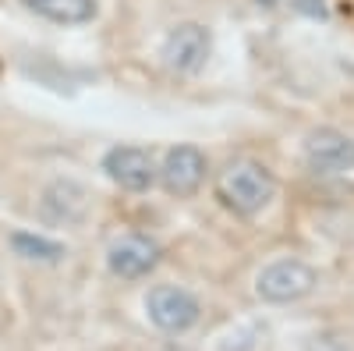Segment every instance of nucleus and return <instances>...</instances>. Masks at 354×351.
<instances>
[{
	"label": "nucleus",
	"mask_w": 354,
	"mask_h": 351,
	"mask_svg": "<svg viewBox=\"0 0 354 351\" xmlns=\"http://www.w3.org/2000/svg\"><path fill=\"white\" fill-rule=\"evenodd\" d=\"M273 195H277V178L259 160H230L216 174V199L238 217L262 213L273 202Z\"/></svg>",
	"instance_id": "nucleus-1"
},
{
	"label": "nucleus",
	"mask_w": 354,
	"mask_h": 351,
	"mask_svg": "<svg viewBox=\"0 0 354 351\" xmlns=\"http://www.w3.org/2000/svg\"><path fill=\"white\" fill-rule=\"evenodd\" d=\"M319 284L315 270L301 259H277L270 262L259 280H255V295L270 305H290V302H301L305 295H312Z\"/></svg>",
	"instance_id": "nucleus-2"
},
{
	"label": "nucleus",
	"mask_w": 354,
	"mask_h": 351,
	"mask_svg": "<svg viewBox=\"0 0 354 351\" xmlns=\"http://www.w3.org/2000/svg\"><path fill=\"white\" fill-rule=\"evenodd\" d=\"M213 53V33L202 21H181L174 25L163 39V64L177 75H195L205 68Z\"/></svg>",
	"instance_id": "nucleus-3"
},
{
	"label": "nucleus",
	"mask_w": 354,
	"mask_h": 351,
	"mask_svg": "<svg viewBox=\"0 0 354 351\" xmlns=\"http://www.w3.org/2000/svg\"><path fill=\"white\" fill-rule=\"evenodd\" d=\"M145 312H149L153 327H160L163 334H185L198 323L202 305L192 291L174 287V284H160V287L149 291V298H145Z\"/></svg>",
	"instance_id": "nucleus-4"
},
{
	"label": "nucleus",
	"mask_w": 354,
	"mask_h": 351,
	"mask_svg": "<svg viewBox=\"0 0 354 351\" xmlns=\"http://www.w3.org/2000/svg\"><path fill=\"white\" fill-rule=\"evenodd\" d=\"M39 213L53 227H82L93 213V195H88L85 185L71 178H57L39 195Z\"/></svg>",
	"instance_id": "nucleus-5"
},
{
	"label": "nucleus",
	"mask_w": 354,
	"mask_h": 351,
	"mask_svg": "<svg viewBox=\"0 0 354 351\" xmlns=\"http://www.w3.org/2000/svg\"><path fill=\"white\" fill-rule=\"evenodd\" d=\"M205 170H209V163H205V153L198 145H174V150H167V156L160 163L156 181L174 199H192L205 181Z\"/></svg>",
	"instance_id": "nucleus-6"
},
{
	"label": "nucleus",
	"mask_w": 354,
	"mask_h": 351,
	"mask_svg": "<svg viewBox=\"0 0 354 351\" xmlns=\"http://www.w3.org/2000/svg\"><path fill=\"white\" fill-rule=\"evenodd\" d=\"M103 170L113 185H121L124 192H149L156 185V156L142 145H113L103 156Z\"/></svg>",
	"instance_id": "nucleus-7"
},
{
	"label": "nucleus",
	"mask_w": 354,
	"mask_h": 351,
	"mask_svg": "<svg viewBox=\"0 0 354 351\" xmlns=\"http://www.w3.org/2000/svg\"><path fill=\"white\" fill-rule=\"evenodd\" d=\"M163 259V249L156 238L149 234H124V238H117L106 252V267L113 277L121 280H138V277H149Z\"/></svg>",
	"instance_id": "nucleus-8"
},
{
	"label": "nucleus",
	"mask_w": 354,
	"mask_h": 351,
	"mask_svg": "<svg viewBox=\"0 0 354 351\" xmlns=\"http://www.w3.org/2000/svg\"><path fill=\"white\" fill-rule=\"evenodd\" d=\"M305 163L312 174L354 170V138L337 132V128H315L305 138Z\"/></svg>",
	"instance_id": "nucleus-9"
},
{
	"label": "nucleus",
	"mask_w": 354,
	"mask_h": 351,
	"mask_svg": "<svg viewBox=\"0 0 354 351\" xmlns=\"http://www.w3.org/2000/svg\"><path fill=\"white\" fill-rule=\"evenodd\" d=\"M21 4L53 25H85L100 15L96 0H21Z\"/></svg>",
	"instance_id": "nucleus-10"
},
{
	"label": "nucleus",
	"mask_w": 354,
	"mask_h": 351,
	"mask_svg": "<svg viewBox=\"0 0 354 351\" xmlns=\"http://www.w3.org/2000/svg\"><path fill=\"white\" fill-rule=\"evenodd\" d=\"M11 249L25 262H61L68 255V249L61 242L46 238V234H32V231H15L11 234Z\"/></svg>",
	"instance_id": "nucleus-11"
},
{
	"label": "nucleus",
	"mask_w": 354,
	"mask_h": 351,
	"mask_svg": "<svg viewBox=\"0 0 354 351\" xmlns=\"http://www.w3.org/2000/svg\"><path fill=\"white\" fill-rule=\"evenodd\" d=\"M305 351H354V334L351 330H322L305 344Z\"/></svg>",
	"instance_id": "nucleus-12"
}]
</instances>
